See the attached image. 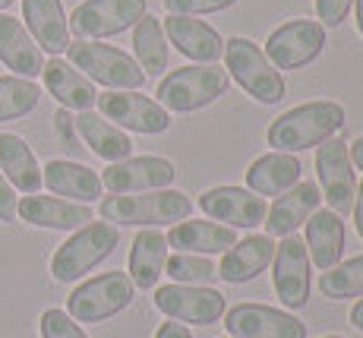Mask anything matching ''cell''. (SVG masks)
I'll return each instance as SVG.
<instances>
[{
    "label": "cell",
    "mask_w": 363,
    "mask_h": 338,
    "mask_svg": "<svg viewBox=\"0 0 363 338\" xmlns=\"http://www.w3.org/2000/svg\"><path fill=\"white\" fill-rule=\"evenodd\" d=\"M341 126H345V108L338 102H306V104L284 111L269 126V136L265 139H269V146L275 152L297 155L303 149L325 143Z\"/></svg>",
    "instance_id": "obj_1"
},
{
    "label": "cell",
    "mask_w": 363,
    "mask_h": 338,
    "mask_svg": "<svg viewBox=\"0 0 363 338\" xmlns=\"http://www.w3.org/2000/svg\"><path fill=\"white\" fill-rule=\"evenodd\" d=\"M99 212L111 224H130V228H155V224L186 222L193 202L180 190H149V193H114L101 200Z\"/></svg>",
    "instance_id": "obj_2"
},
{
    "label": "cell",
    "mask_w": 363,
    "mask_h": 338,
    "mask_svg": "<svg viewBox=\"0 0 363 338\" xmlns=\"http://www.w3.org/2000/svg\"><path fill=\"white\" fill-rule=\"evenodd\" d=\"M117 244H121V231L111 222H89L82 228H76V234H69L51 256L54 281H60V285L79 281L86 272H92L99 263H104Z\"/></svg>",
    "instance_id": "obj_3"
},
{
    "label": "cell",
    "mask_w": 363,
    "mask_h": 338,
    "mask_svg": "<svg viewBox=\"0 0 363 338\" xmlns=\"http://www.w3.org/2000/svg\"><path fill=\"white\" fill-rule=\"evenodd\" d=\"M67 58L86 80L101 82L111 92H136L145 82L143 67L121 48L99 45V41H69Z\"/></svg>",
    "instance_id": "obj_4"
},
{
    "label": "cell",
    "mask_w": 363,
    "mask_h": 338,
    "mask_svg": "<svg viewBox=\"0 0 363 338\" xmlns=\"http://www.w3.org/2000/svg\"><path fill=\"white\" fill-rule=\"evenodd\" d=\"M225 63L228 73L240 82V89L247 95H253L259 104H278L284 98V80L272 60L265 58V51L256 45L253 38H228L225 41Z\"/></svg>",
    "instance_id": "obj_5"
},
{
    "label": "cell",
    "mask_w": 363,
    "mask_h": 338,
    "mask_svg": "<svg viewBox=\"0 0 363 338\" xmlns=\"http://www.w3.org/2000/svg\"><path fill=\"white\" fill-rule=\"evenodd\" d=\"M228 92V70L218 67H180L167 73V80L158 82V104L174 114H190L206 104H212L218 95Z\"/></svg>",
    "instance_id": "obj_6"
},
{
    "label": "cell",
    "mask_w": 363,
    "mask_h": 338,
    "mask_svg": "<svg viewBox=\"0 0 363 338\" xmlns=\"http://www.w3.org/2000/svg\"><path fill=\"white\" fill-rule=\"evenodd\" d=\"M133 304V281L127 272H104L82 281L67 298V313L76 322H104Z\"/></svg>",
    "instance_id": "obj_7"
},
{
    "label": "cell",
    "mask_w": 363,
    "mask_h": 338,
    "mask_svg": "<svg viewBox=\"0 0 363 338\" xmlns=\"http://www.w3.org/2000/svg\"><path fill=\"white\" fill-rule=\"evenodd\" d=\"M143 16L145 0H82L67 26L79 41H95L133 29Z\"/></svg>",
    "instance_id": "obj_8"
},
{
    "label": "cell",
    "mask_w": 363,
    "mask_h": 338,
    "mask_svg": "<svg viewBox=\"0 0 363 338\" xmlns=\"http://www.w3.org/2000/svg\"><path fill=\"white\" fill-rule=\"evenodd\" d=\"M316 174H319V187H323V200L329 202L332 212L341 218L351 215L354 196H357V178H354L347 143L341 136H329L325 143H319Z\"/></svg>",
    "instance_id": "obj_9"
},
{
    "label": "cell",
    "mask_w": 363,
    "mask_h": 338,
    "mask_svg": "<svg viewBox=\"0 0 363 338\" xmlns=\"http://www.w3.org/2000/svg\"><path fill=\"white\" fill-rule=\"evenodd\" d=\"M262 51L275 70H300L325 51V29L316 19H294L278 26Z\"/></svg>",
    "instance_id": "obj_10"
},
{
    "label": "cell",
    "mask_w": 363,
    "mask_h": 338,
    "mask_svg": "<svg viewBox=\"0 0 363 338\" xmlns=\"http://www.w3.org/2000/svg\"><path fill=\"white\" fill-rule=\"evenodd\" d=\"M272 281L275 294L288 310H303L310 304V253L297 234L281 237L272 256Z\"/></svg>",
    "instance_id": "obj_11"
},
{
    "label": "cell",
    "mask_w": 363,
    "mask_h": 338,
    "mask_svg": "<svg viewBox=\"0 0 363 338\" xmlns=\"http://www.w3.org/2000/svg\"><path fill=\"white\" fill-rule=\"evenodd\" d=\"M155 307L167 320L212 326L225 316V294L202 285H164L155 291Z\"/></svg>",
    "instance_id": "obj_12"
},
{
    "label": "cell",
    "mask_w": 363,
    "mask_h": 338,
    "mask_svg": "<svg viewBox=\"0 0 363 338\" xmlns=\"http://www.w3.org/2000/svg\"><path fill=\"white\" fill-rule=\"evenodd\" d=\"M225 329L231 338H306V326L294 313L265 304H237L225 310Z\"/></svg>",
    "instance_id": "obj_13"
},
{
    "label": "cell",
    "mask_w": 363,
    "mask_h": 338,
    "mask_svg": "<svg viewBox=\"0 0 363 338\" xmlns=\"http://www.w3.org/2000/svg\"><path fill=\"white\" fill-rule=\"evenodd\" d=\"M99 111L104 121H117L114 126L121 130L143 133V136H155L171 126V114L158 102H152L149 95L139 92H104L99 95Z\"/></svg>",
    "instance_id": "obj_14"
},
{
    "label": "cell",
    "mask_w": 363,
    "mask_h": 338,
    "mask_svg": "<svg viewBox=\"0 0 363 338\" xmlns=\"http://www.w3.org/2000/svg\"><path fill=\"white\" fill-rule=\"evenodd\" d=\"M177 171L167 158H155V155H139V158H123L108 165L101 174V187L111 193H149V190H164L174 184Z\"/></svg>",
    "instance_id": "obj_15"
},
{
    "label": "cell",
    "mask_w": 363,
    "mask_h": 338,
    "mask_svg": "<svg viewBox=\"0 0 363 338\" xmlns=\"http://www.w3.org/2000/svg\"><path fill=\"white\" fill-rule=\"evenodd\" d=\"M199 209L215 222H225L228 228H256L265 222V206L262 196L243 187H212L199 196Z\"/></svg>",
    "instance_id": "obj_16"
},
{
    "label": "cell",
    "mask_w": 363,
    "mask_h": 338,
    "mask_svg": "<svg viewBox=\"0 0 363 338\" xmlns=\"http://www.w3.org/2000/svg\"><path fill=\"white\" fill-rule=\"evenodd\" d=\"M16 215L23 222L35 224V228H48V231H76L92 222V209L86 202L60 200V196H35V193L19 200Z\"/></svg>",
    "instance_id": "obj_17"
},
{
    "label": "cell",
    "mask_w": 363,
    "mask_h": 338,
    "mask_svg": "<svg viewBox=\"0 0 363 338\" xmlns=\"http://www.w3.org/2000/svg\"><path fill=\"white\" fill-rule=\"evenodd\" d=\"M164 38L177 48L184 58L196 60V63H215L218 58H225V38L206 26L202 19L193 16H167L162 23Z\"/></svg>",
    "instance_id": "obj_18"
},
{
    "label": "cell",
    "mask_w": 363,
    "mask_h": 338,
    "mask_svg": "<svg viewBox=\"0 0 363 338\" xmlns=\"http://www.w3.org/2000/svg\"><path fill=\"white\" fill-rule=\"evenodd\" d=\"M272 256H275V237L250 234L237 241L231 250H225V256L215 269H218V278H225L228 285H243V281L259 278L272 266Z\"/></svg>",
    "instance_id": "obj_19"
},
{
    "label": "cell",
    "mask_w": 363,
    "mask_h": 338,
    "mask_svg": "<svg viewBox=\"0 0 363 338\" xmlns=\"http://www.w3.org/2000/svg\"><path fill=\"white\" fill-rule=\"evenodd\" d=\"M319 193L316 184H294L288 193H281L272 209L265 212V234L269 237H288V234H297V228L306 222L313 212L319 209Z\"/></svg>",
    "instance_id": "obj_20"
},
{
    "label": "cell",
    "mask_w": 363,
    "mask_h": 338,
    "mask_svg": "<svg viewBox=\"0 0 363 338\" xmlns=\"http://www.w3.org/2000/svg\"><path fill=\"white\" fill-rule=\"evenodd\" d=\"M26 32L35 38V45L48 54H64L69 45V26L64 16L60 0H23Z\"/></svg>",
    "instance_id": "obj_21"
},
{
    "label": "cell",
    "mask_w": 363,
    "mask_h": 338,
    "mask_svg": "<svg viewBox=\"0 0 363 338\" xmlns=\"http://www.w3.org/2000/svg\"><path fill=\"white\" fill-rule=\"evenodd\" d=\"M0 63H6V70H13L16 76H26V80L41 76V70H45L41 48L26 32V26L19 19H13L10 13H0Z\"/></svg>",
    "instance_id": "obj_22"
},
{
    "label": "cell",
    "mask_w": 363,
    "mask_h": 338,
    "mask_svg": "<svg viewBox=\"0 0 363 338\" xmlns=\"http://www.w3.org/2000/svg\"><path fill=\"white\" fill-rule=\"evenodd\" d=\"M41 184L51 190L54 196H67L73 202H95L101 196V178L92 168L79 165V161H67V158H54L45 165L41 171Z\"/></svg>",
    "instance_id": "obj_23"
},
{
    "label": "cell",
    "mask_w": 363,
    "mask_h": 338,
    "mask_svg": "<svg viewBox=\"0 0 363 338\" xmlns=\"http://www.w3.org/2000/svg\"><path fill=\"white\" fill-rule=\"evenodd\" d=\"M306 253H310V263L319 272L338 266L341 253H345V222L341 215H335L332 209H316L306 218Z\"/></svg>",
    "instance_id": "obj_24"
},
{
    "label": "cell",
    "mask_w": 363,
    "mask_h": 338,
    "mask_svg": "<svg viewBox=\"0 0 363 338\" xmlns=\"http://www.w3.org/2000/svg\"><path fill=\"white\" fill-rule=\"evenodd\" d=\"M45 76V89L48 95H54L60 102V108L67 111H92V104L99 102V92H95L92 80L79 73L73 63L60 60V58H51L41 70Z\"/></svg>",
    "instance_id": "obj_25"
},
{
    "label": "cell",
    "mask_w": 363,
    "mask_h": 338,
    "mask_svg": "<svg viewBox=\"0 0 363 338\" xmlns=\"http://www.w3.org/2000/svg\"><path fill=\"white\" fill-rule=\"evenodd\" d=\"M300 171H303V165H300L297 155L265 152L250 165L247 187L253 190L256 196H281L294 184H300Z\"/></svg>",
    "instance_id": "obj_26"
},
{
    "label": "cell",
    "mask_w": 363,
    "mask_h": 338,
    "mask_svg": "<svg viewBox=\"0 0 363 338\" xmlns=\"http://www.w3.org/2000/svg\"><path fill=\"white\" fill-rule=\"evenodd\" d=\"M237 244V228L218 222H177L167 231V246H174L177 253H225Z\"/></svg>",
    "instance_id": "obj_27"
},
{
    "label": "cell",
    "mask_w": 363,
    "mask_h": 338,
    "mask_svg": "<svg viewBox=\"0 0 363 338\" xmlns=\"http://www.w3.org/2000/svg\"><path fill=\"white\" fill-rule=\"evenodd\" d=\"M73 124H76V130H79L82 143L99 155V158L111 161V165H114V161L130 158L133 139L121 130V126L104 121L101 114H95V111H79V117H73Z\"/></svg>",
    "instance_id": "obj_28"
},
{
    "label": "cell",
    "mask_w": 363,
    "mask_h": 338,
    "mask_svg": "<svg viewBox=\"0 0 363 338\" xmlns=\"http://www.w3.org/2000/svg\"><path fill=\"white\" fill-rule=\"evenodd\" d=\"M0 171L19 193H38L41 190V168L35 161L32 149L16 133H0Z\"/></svg>",
    "instance_id": "obj_29"
},
{
    "label": "cell",
    "mask_w": 363,
    "mask_h": 338,
    "mask_svg": "<svg viewBox=\"0 0 363 338\" xmlns=\"http://www.w3.org/2000/svg\"><path fill=\"white\" fill-rule=\"evenodd\" d=\"M164 259H167V237L162 231H155V228L139 231L136 241H133V250H130L133 288H143V291L155 288L164 272Z\"/></svg>",
    "instance_id": "obj_30"
},
{
    "label": "cell",
    "mask_w": 363,
    "mask_h": 338,
    "mask_svg": "<svg viewBox=\"0 0 363 338\" xmlns=\"http://www.w3.org/2000/svg\"><path fill=\"white\" fill-rule=\"evenodd\" d=\"M133 51H136V63L143 73L162 76L167 70V38L162 29V19L145 13L136 26H133Z\"/></svg>",
    "instance_id": "obj_31"
},
{
    "label": "cell",
    "mask_w": 363,
    "mask_h": 338,
    "mask_svg": "<svg viewBox=\"0 0 363 338\" xmlns=\"http://www.w3.org/2000/svg\"><path fill=\"white\" fill-rule=\"evenodd\" d=\"M41 102V89L26 76H0V124L32 114Z\"/></svg>",
    "instance_id": "obj_32"
},
{
    "label": "cell",
    "mask_w": 363,
    "mask_h": 338,
    "mask_svg": "<svg viewBox=\"0 0 363 338\" xmlns=\"http://www.w3.org/2000/svg\"><path fill=\"white\" fill-rule=\"evenodd\" d=\"M319 291L329 300H347L363 298V256L345 259L319 276Z\"/></svg>",
    "instance_id": "obj_33"
},
{
    "label": "cell",
    "mask_w": 363,
    "mask_h": 338,
    "mask_svg": "<svg viewBox=\"0 0 363 338\" xmlns=\"http://www.w3.org/2000/svg\"><path fill=\"white\" fill-rule=\"evenodd\" d=\"M164 272L174 285H208L218 278L215 263H208L199 253H174L164 259Z\"/></svg>",
    "instance_id": "obj_34"
},
{
    "label": "cell",
    "mask_w": 363,
    "mask_h": 338,
    "mask_svg": "<svg viewBox=\"0 0 363 338\" xmlns=\"http://www.w3.org/2000/svg\"><path fill=\"white\" fill-rule=\"evenodd\" d=\"M41 338H89V335L76 326V320L67 310L51 307L41 313Z\"/></svg>",
    "instance_id": "obj_35"
},
{
    "label": "cell",
    "mask_w": 363,
    "mask_h": 338,
    "mask_svg": "<svg viewBox=\"0 0 363 338\" xmlns=\"http://www.w3.org/2000/svg\"><path fill=\"white\" fill-rule=\"evenodd\" d=\"M237 0H164V10L171 16H202V13H218L234 6Z\"/></svg>",
    "instance_id": "obj_36"
},
{
    "label": "cell",
    "mask_w": 363,
    "mask_h": 338,
    "mask_svg": "<svg viewBox=\"0 0 363 338\" xmlns=\"http://www.w3.org/2000/svg\"><path fill=\"white\" fill-rule=\"evenodd\" d=\"M354 0H316V16L323 29H338L341 23L347 19Z\"/></svg>",
    "instance_id": "obj_37"
},
{
    "label": "cell",
    "mask_w": 363,
    "mask_h": 338,
    "mask_svg": "<svg viewBox=\"0 0 363 338\" xmlns=\"http://www.w3.org/2000/svg\"><path fill=\"white\" fill-rule=\"evenodd\" d=\"M16 190L10 187V180L4 178V171H0V222H16Z\"/></svg>",
    "instance_id": "obj_38"
},
{
    "label": "cell",
    "mask_w": 363,
    "mask_h": 338,
    "mask_svg": "<svg viewBox=\"0 0 363 338\" xmlns=\"http://www.w3.org/2000/svg\"><path fill=\"white\" fill-rule=\"evenodd\" d=\"M54 126H57V133H60V139H64V146H69V149H79L76 146V130H73V117H69V111L67 108H60L57 114H54Z\"/></svg>",
    "instance_id": "obj_39"
},
{
    "label": "cell",
    "mask_w": 363,
    "mask_h": 338,
    "mask_svg": "<svg viewBox=\"0 0 363 338\" xmlns=\"http://www.w3.org/2000/svg\"><path fill=\"white\" fill-rule=\"evenodd\" d=\"M155 338H193V332L186 326H180V322H162L155 329Z\"/></svg>",
    "instance_id": "obj_40"
},
{
    "label": "cell",
    "mask_w": 363,
    "mask_h": 338,
    "mask_svg": "<svg viewBox=\"0 0 363 338\" xmlns=\"http://www.w3.org/2000/svg\"><path fill=\"white\" fill-rule=\"evenodd\" d=\"M354 222H357V234L363 237V180L357 184V196H354Z\"/></svg>",
    "instance_id": "obj_41"
},
{
    "label": "cell",
    "mask_w": 363,
    "mask_h": 338,
    "mask_svg": "<svg viewBox=\"0 0 363 338\" xmlns=\"http://www.w3.org/2000/svg\"><path fill=\"white\" fill-rule=\"evenodd\" d=\"M347 155H351V165L363 171V136H360V139H354V143L347 146Z\"/></svg>",
    "instance_id": "obj_42"
},
{
    "label": "cell",
    "mask_w": 363,
    "mask_h": 338,
    "mask_svg": "<svg viewBox=\"0 0 363 338\" xmlns=\"http://www.w3.org/2000/svg\"><path fill=\"white\" fill-rule=\"evenodd\" d=\"M351 326L363 332V300H357V304L351 307Z\"/></svg>",
    "instance_id": "obj_43"
},
{
    "label": "cell",
    "mask_w": 363,
    "mask_h": 338,
    "mask_svg": "<svg viewBox=\"0 0 363 338\" xmlns=\"http://www.w3.org/2000/svg\"><path fill=\"white\" fill-rule=\"evenodd\" d=\"M354 4H357V29L363 35V0H354Z\"/></svg>",
    "instance_id": "obj_44"
},
{
    "label": "cell",
    "mask_w": 363,
    "mask_h": 338,
    "mask_svg": "<svg viewBox=\"0 0 363 338\" xmlns=\"http://www.w3.org/2000/svg\"><path fill=\"white\" fill-rule=\"evenodd\" d=\"M10 4H16V0H0V13H4L6 6H10Z\"/></svg>",
    "instance_id": "obj_45"
},
{
    "label": "cell",
    "mask_w": 363,
    "mask_h": 338,
    "mask_svg": "<svg viewBox=\"0 0 363 338\" xmlns=\"http://www.w3.org/2000/svg\"><path fill=\"white\" fill-rule=\"evenodd\" d=\"M323 338H345V335H323Z\"/></svg>",
    "instance_id": "obj_46"
},
{
    "label": "cell",
    "mask_w": 363,
    "mask_h": 338,
    "mask_svg": "<svg viewBox=\"0 0 363 338\" xmlns=\"http://www.w3.org/2000/svg\"><path fill=\"white\" fill-rule=\"evenodd\" d=\"M228 338H231V335H228Z\"/></svg>",
    "instance_id": "obj_47"
}]
</instances>
